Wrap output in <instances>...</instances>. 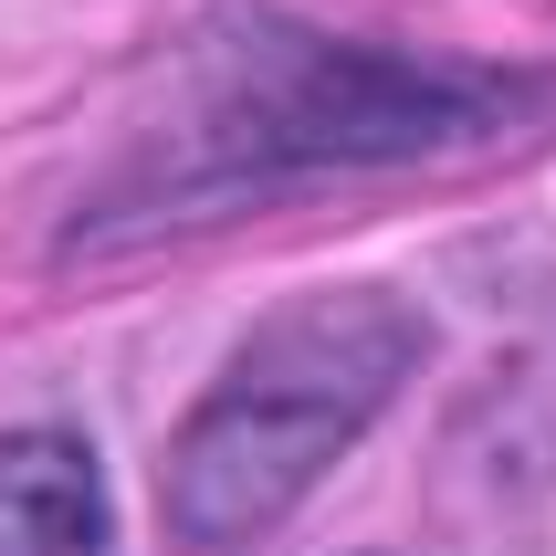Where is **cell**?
I'll use <instances>...</instances> for the list:
<instances>
[{"instance_id": "6da1fadb", "label": "cell", "mask_w": 556, "mask_h": 556, "mask_svg": "<svg viewBox=\"0 0 556 556\" xmlns=\"http://www.w3.org/2000/svg\"><path fill=\"white\" fill-rule=\"evenodd\" d=\"M431 326L389 283H315L252 326L168 441V535L189 556H242L400 409Z\"/></svg>"}, {"instance_id": "7a4b0ae2", "label": "cell", "mask_w": 556, "mask_h": 556, "mask_svg": "<svg viewBox=\"0 0 556 556\" xmlns=\"http://www.w3.org/2000/svg\"><path fill=\"white\" fill-rule=\"evenodd\" d=\"M546 85L494 74V63H420L368 53L326 31L242 22L211 53V105H200V157L242 179H315V168H409L441 148H483L526 126Z\"/></svg>"}, {"instance_id": "3957f363", "label": "cell", "mask_w": 556, "mask_h": 556, "mask_svg": "<svg viewBox=\"0 0 556 556\" xmlns=\"http://www.w3.org/2000/svg\"><path fill=\"white\" fill-rule=\"evenodd\" d=\"M0 556H126L116 494L85 431L63 420L0 431Z\"/></svg>"}]
</instances>
